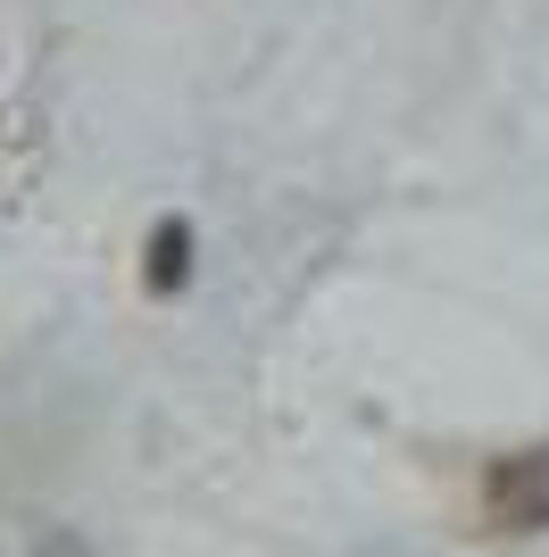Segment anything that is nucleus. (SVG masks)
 Returning <instances> with one entry per match:
<instances>
[{"mask_svg":"<svg viewBox=\"0 0 549 557\" xmlns=\"http://www.w3.org/2000/svg\"><path fill=\"white\" fill-rule=\"evenodd\" d=\"M0 557H91V541L75 533L68 516L25 508V499H0Z\"/></svg>","mask_w":549,"mask_h":557,"instance_id":"f257e3e1","label":"nucleus"},{"mask_svg":"<svg viewBox=\"0 0 549 557\" xmlns=\"http://www.w3.org/2000/svg\"><path fill=\"white\" fill-rule=\"evenodd\" d=\"M491 508L516 516V533L549 524V458H508L500 474H491Z\"/></svg>","mask_w":549,"mask_h":557,"instance_id":"f03ea898","label":"nucleus"},{"mask_svg":"<svg viewBox=\"0 0 549 557\" xmlns=\"http://www.w3.org/2000/svg\"><path fill=\"white\" fill-rule=\"evenodd\" d=\"M183 275H192V225L167 216V225L150 233V267H142V283H150V292H175Z\"/></svg>","mask_w":549,"mask_h":557,"instance_id":"7ed1b4c3","label":"nucleus"}]
</instances>
